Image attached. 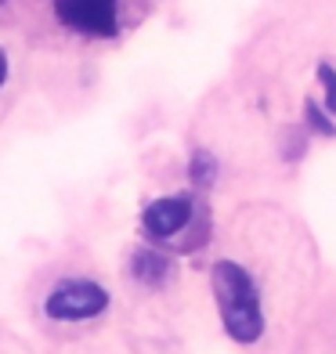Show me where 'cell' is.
Listing matches in <instances>:
<instances>
[{
	"label": "cell",
	"mask_w": 336,
	"mask_h": 354,
	"mask_svg": "<svg viewBox=\"0 0 336 354\" xmlns=\"http://www.w3.org/2000/svg\"><path fill=\"white\" fill-rule=\"evenodd\" d=\"M210 282H214V297H217L221 322L228 329V336L239 344H253L264 333L261 297L253 279L235 261H217L210 271Z\"/></svg>",
	"instance_id": "6da1fadb"
},
{
	"label": "cell",
	"mask_w": 336,
	"mask_h": 354,
	"mask_svg": "<svg viewBox=\"0 0 336 354\" xmlns=\"http://www.w3.org/2000/svg\"><path fill=\"white\" fill-rule=\"evenodd\" d=\"M55 15L66 29L87 37H116L120 29L116 0H55Z\"/></svg>",
	"instance_id": "7a4b0ae2"
},
{
	"label": "cell",
	"mask_w": 336,
	"mask_h": 354,
	"mask_svg": "<svg viewBox=\"0 0 336 354\" xmlns=\"http://www.w3.org/2000/svg\"><path fill=\"white\" fill-rule=\"evenodd\" d=\"M109 308V293L98 286V282H62L51 297H47L44 311L51 318H62V322H76V318H94Z\"/></svg>",
	"instance_id": "3957f363"
},
{
	"label": "cell",
	"mask_w": 336,
	"mask_h": 354,
	"mask_svg": "<svg viewBox=\"0 0 336 354\" xmlns=\"http://www.w3.org/2000/svg\"><path fill=\"white\" fill-rule=\"evenodd\" d=\"M188 221H192V203L185 196H167V199H156V203L145 206L141 228L152 239H170V235H178Z\"/></svg>",
	"instance_id": "277c9868"
},
{
	"label": "cell",
	"mask_w": 336,
	"mask_h": 354,
	"mask_svg": "<svg viewBox=\"0 0 336 354\" xmlns=\"http://www.w3.org/2000/svg\"><path fill=\"white\" fill-rule=\"evenodd\" d=\"M131 275L145 286H163V279L170 275V264H167V257H159L152 250H138L131 257Z\"/></svg>",
	"instance_id": "5b68a950"
},
{
	"label": "cell",
	"mask_w": 336,
	"mask_h": 354,
	"mask_svg": "<svg viewBox=\"0 0 336 354\" xmlns=\"http://www.w3.org/2000/svg\"><path fill=\"white\" fill-rule=\"evenodd\" d=\"M188 177H192V185L210 188L214 177H217V159L206 149H196V152H192V163H188Z\"/></svg>",
	"instance_id": "8992f818"
},
{
	"label": "cell",
	"mask_w": 336,
	"mask_h": 354,
	"mask_svg": "<svg viewBox=\"0 0 336 354\" xmlns=\"http://www.w3.org/2000/svg\"><path fill=\"white\" fill-rule=\"evenodd\" d=\"M304 120H308V127H311V131H318L322 138H333V134H336V123H329V120L322 116V109H318L311 98L304 102Z\"/></svg>",
	"instance_id": "52a82bcc"
},
{
	"label": "cell",
	"mask_w": 336,
	"mask_h": 354,
	"mask_svg": "<svg viewBox=\"0 0 336 354\" xmlns=\"http://www.w3.org/2000/svg\"><path fill=\"white\" fill-rule=\"evenodd\" d=\"M318 80H322V87H326L329 116H336V69L329 66V62H322V66H318Z\"/></svg>",
	"instance_id": "ba28073f"
},
{
	"label": "cell",
	"mask_w": 336,
	"mask_h": 354,
	"mask_svg": "<svg viewBox=\"0 0 336 354\" xmlns=\"http://www.w3.org/2000/svg\"><path fill=\"white\" fill-rule=\"evenodd\" d=\"M4 76H8V58H4V51H0V84H4Z\"/></svg>",
	"instance_id": "9c48e42d"
}]
</instances>
